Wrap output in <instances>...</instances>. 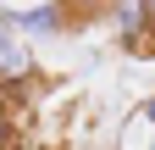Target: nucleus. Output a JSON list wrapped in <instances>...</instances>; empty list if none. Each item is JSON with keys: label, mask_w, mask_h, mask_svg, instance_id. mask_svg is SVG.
Returning a JSON list of instances; mask_svg holds the SVG:
<instances>
[{"label": "nucleus", "mask_w": 155, "mask_h": 150, "mask_svg": "<svg viewBox=\"0 0 155 150\" xmlns=\"http://www.w3.org/2000/svg\"><path fill=\"white\" fill-rule=\"evenodd\" d=\"M28 67H33V56H28V45H22V33L11 28L6 6H0V84H22Z\"/></svg>", "instance_id": "1"}, {"label": "nucleus", "mask_w": 155, "mask_h": 150, "mask_svg": "<svg viewBox=\"0 0 155 150\" xmlns=\"http://www.w3.org/2000/svg\"><path fill=\"white\" fill-rule=\"evenodd\" d=\"M6 17H11V28L17 33H61V6H6Z\"/></svg>", "instance_id": "2"}, {"label": "nucleus", "mask_w": 155, "mask_h": 150, "mask_svg": "<svg viewBox=\"0 0 155 150\" xmlns=\"http://www.w3.org/2000/svg\"><path fill=\"white\" fill-rule=\"evenodd\" d=\"M0 122H17V111H11V95H6V84H0Z\"/></svg>", "instance_id": "3"}, {"label": "nucleus", "mask_w": 155, "mask_h": 150, "mask_svg": "<svg viewBox=\"0 0 155 150\" xmlns=\"http://www.w3.org/2000/svg\"><path fill=\"white\" fill-rule=\"evenodd\" d=\"M144 122H150V128H155V95H150V100H144Z\"/></svg>", "instance_id": "4"}]
</instances>
